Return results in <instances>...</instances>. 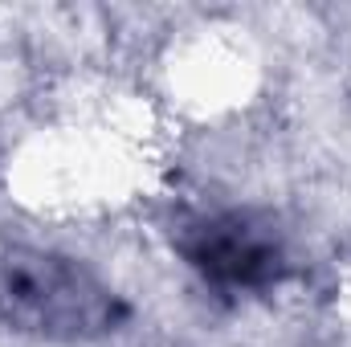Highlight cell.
Instances as JSON below:
<instances>
[{
	"mask_svg": "<svg viewBox=\"0 0 351 347\" xmlns=\"http://www.w3.org/2000/svg\"><path fill=\"white\" fill-rule=\"evenodd\" d=\"M123 315L119 294L82 261L53 250L0 254V323L41 339H94Z\"/></svg>",
	"mask_w": 351,
	"mask_h": 347,
	"instance_id": "1",
	"label": "cell"
},
{
	"mask_svg": "<svg viewBox=\"0 0 351 347\" xmlns=\"http://www.w3.org/2000/svg\"><path fill=\"white\" fill-rule=\"evenodd\" d=\"M176 250L213 282L229 286H265L278 282L286 270L282 237L269 221H258L254 213H196L180 221Z\"/></svg>",
	"mask_w": 351,
	"mask_h": 347,
	"instance_id": "2",
	"label": "cell"
}]
</instances>
